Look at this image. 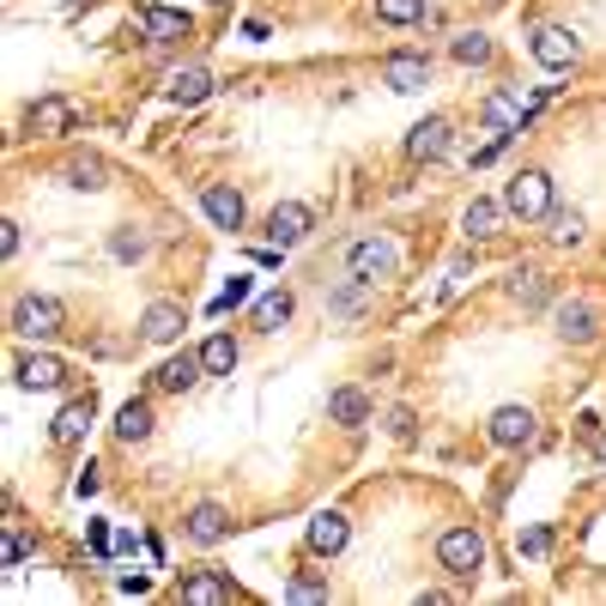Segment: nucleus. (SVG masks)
Instances as JSON below:
<instances>
[{"instance_id": "f257e3e1", "label": "nucleus", "mask_w": 606, "mask_h": 606, "mask_svg": "<svg viewBox=\"0 0 606 606\" xmlns=\"http://www.w3.org/2000/svg\"><path fill=\"white\" fill-rule=\"evenodd\" d=\"M436 564L455 582H474L479 564H486V534H479V527H448L443 540H436Z\"/></svg>"}, {"instance_id": "f03ea898", "label": "nucleus", "mask_w": 606, "mask_h": 606, "mask_svg": "<svg viewBox=\"0 0 606 606\" xmlns=\"http://www.w3.org/2000/svg\"><path fill=\"white\" fill-rule=\"evenodd\" d=\"M503 212L510 219H546L552 212V176L546 171H515L510 176V188H503Z\"/></svg>"}, {"instance_id": "7ed1b4c3", "label": "nucleus", "mask_w": 606, "mask_h": 606, "mask_svg": "<svg viewBox=\"0 0 606 606\" xmlns=\"http://www.w3.org/2000/svg\"><path fill=\"white\" fill-rule=\"evenodd\" d=\"M400 267V249L388 237H358L352 249H346V273L364 279V285H376V279H395Z\"/></svg>"}, {"instance_id": "20e7f679", "label": "nucleus", "mask_w": 606, "mask_h": 606, "mask_svg": "<svg viewBox=\"0 0 606 606\" xmlns=\"http://www.w3.org/2000/svg\"><path fill=\"white\" fill-rule=\"evenodd\" d=\"M67 322V310L55 298H19L13 303V334H25V340H55Z\"/></svg>"}, {"instance_id": "39448f33", "label": "nucleus", "mask_w": 606, "mask_h": 606, "mask_svg": "<svg viewBox=\"0 0 606 606\" xmlns=\"http://www.w3.org/2000/svg\"><path fill=\"white\" fill-rule=\"evenodd\" d=\"M383 85H388V92H400V97L424 92V85H431V55H419V49H395V55L383 61Z\"/></svg>"}, {"instance_id": "423d86ee", "label": "nucleus", "mask_w": 606, "mask_h": 606, "mask_svg": "<svg viewBox=\"0 0 606 606\" xmlns=\"http://www.w3.org/2000/svg\"><path fill=\"white\" fill-rule=\"evenodd\" d=\"M310 224H316V212L303 207V200H279L273 212H267V249H291V243L310 237Z\"/></svg>"}, {"instance_id": "0eeeda50", "label": "nucleus", "mask_w": 606, "mask_h": 606, "mask_svg": "<svg viewBox=\"0 0 606 606\" xmlns=\"http://www.w3.org/2000/svg\"><path fill=\"white\" fill-rule=\"evenodd\" d=\"M527 49H534V61H540V67H552V73H564V67H576L582 43H576V31H570V25H540V31H534V43H527Z\"/></svg>"}, {"instance_id": "6e6552de", "label": "nucleus", "mask_w": 606, "mask_h": 606, "mask_svg": "<svg viewBox=\"0 0 606 606\" xmlns=\"http://www.w3.org/2000/svg\"><path fill=\"white\" fill-rule=\"evenodd\" d=\"M486 436L498 448H527L534 436H540V419H534V407H498L486 424Z\"/></svg>"}, {"instance_id": "1a4fd4ad", "label": "nucleus", "mask_w": 606, "mask_h": 606, "mask_svg": "<svg viewBox=\"0 0 606 606\" xmlns=\"http://www.w3.org/2000/svg\"><path fill=\"white\" fill-rule=\"evenodd\" d=\"M552 334L564 346H588L601 334V322H594V310L582 298H564V303H552Z\"/></svg>"}, {"instance_id": "9d476101", "label": "nucleus", "mask_w": 606, "mask_h": 606, "mask_svg": "<svg viewBox=\"0 0 606 606\" xmlns=\"http://www.w3.org/2000/svg\"><path fill=\"white\" fill-rule=\"evenodd\" d=\"M448 140H455V128H448V116H424L419 128L407 133V159L412 164H436L448 152Z\"/></svg>"}, {"instance_id": "9b49d317", "label": "nucleus", "mask_w": 606, "mask_h": 606, "mask_svg": "<svg viewBox=\"0 0 606 606\" xmlns=\"http://www.w3.org/2000/svg\"><path fill=\"white\" fill-rule=\"evenodd\" d=\"M140 31L152 43H188L195 37V19L183 7H140Z\"/></svg>"}, {"instance_id": "f8f14e48", "label": "nucleus", "mask_w": 606, "mask_h": 606, "mask_svg": "<svg viewBox=\"0 0 606 606\" xmlns=\"http://www.w3.org/2000/svg\"><path fill=\"white\" fill-rule=\"evenodd\" d=\"M25 128L37 133V140H55V133H73V104H67V97H37V104L25 109Z\"/></svg>"}, {"instance_id": "ddd939ff", "label": "nucleus", "mask_w": 606, "mask_h": 606, "mask_svg": "<svg viewBox=\"0 0 606 606\" xmlns=\"http://www.w3.org/2000/svg\"><path fill=\"white\" fill-rule=\"evenodd\" d=\"M183 303H171V298H159V303H152V310H145V316H140V340L145 346H171L176 340V334H183Z\"/></svg>"}, {"instance_id": "4468645a", "label": "nucleus", "mask_w": 606, "mask_h": 606, "mask_svg": "<svg viewBox=\"0 0 606 606\" xmlns=\"http://www.w3.org/2000/svg\"><path fill=\"white\" fill-rule=\"evenodd\" d=\"M92 419H97V400H92V395H80V400H67V407L55 412L49 436H55V443H61V448H73L85 431H92Z\"/></svg>"}, {"instance_id": "2eb2a0df", "label": "nucleus", "mask_w": 606, "mask_h": 606, "mask_svg": "<svg viewBox=\"0 0 606 606\" xmlns=\"http://www.w3.org/2000/svg\"><path fill=\"white\" fill-rule=\"evenodd\" d=\"M183 534L195 546H219L224 534H231V510H224V503H195V510H188V522H183Z\"/></svg>"}, {"instance_id": "dca6fc26", "label": "nucleus", "mask_w": 606, "mask_h": 606, "mask_svg": "<svg viewBox=\"0 0 606 606\" xmlns=\"http://www.w3.org/2000/svg\"><path fill=\"white\" fill-rule=\"evenodd\" d=\"M346 540H352V522H346L340 510H322L316 522H310V552L316 558H340Z\"/></svg>"}, {"instance_id": "f3484780", "label": "nucleus", "mask_w": 606, "mask_h": 606, "mask_svg": "<svg viewBox=\"0 0 606 606\" xmlns=\"http://www.w3.org/2000/svg\"><path fill=\"white\" fill-rule=\"evenodd\" d=\"M13 376H19V388L37 395V388H61L67 383V364H61V358H49V352H25L13 364Z\"/></svg>"}, {"instance_id": "a211bd4d", "label": "nucleus", "mask_w": 606, "mask_h": 606, "mask_svg": "<svg viewBox=\"0 0 606 606\" xmlns=\"http://www.w3.org/2000/svg\"><path fill=\"white\" fill-rule=\"evenodd\" d=\"M200 212H207L219 231H243V195L237 188H224V183L200 188Z\"/></svg>"}, {"instance_id": "6ab92c4d", "label": "nucleus", "mask_w": 606, "mask_h": 606, "mask_svg": "<svg viewBox=\"0 0 606 606\" xmlns=\"http://www.w3.org/2000/svg\"><path fill=\"white\" fill-rule=\"evenodd\" d=\"M486 121L498 133H522L534 121V104H522V92H491L486 97Z\"/></svg>"}, {"instance_id": "aec40b11", "label": "nucleus", "mask_w": 606, "mask_h": 606, "mask_svg": "<svg viewBox=\"0 0 606 606\" xmlns=\"http://www.w3.org/2000/svg\"><path fill=\"white\" fill-rule=\"evenodd\" d=\"M207 376V364H200V352H183L171 358V364H159V376H152V388H164V395H188V388Z\"/></svg>"}, {"instance_id": "412c9836", "label": "nucleus", "mask_w": 606, "mask_h": 606, "mask_svg": "<svg viewBox=\"0 0 606 606\" xmlns=\"http://www.w3.org/2000/svg\"><path fill=\"white\" fill-rule=\"evenodd\" d=\"M503 291H510V298L522 303V310H540V303L552 298V285H546V273H540V267H515V273L503 279Z\"/></svg>"}, {"instance_id": "4be33fe9", "label": "nucleus", "mask_w": 606, "mask_h": 606, "mask_svg": "<svg viewBox=\"0 0 606 606\" xmlns=\"http://www.w3.org/2000/svg\"><path fill=\"white\" fill-rule=\"evenodd\" d=\"M328 419L346 424V431L370 424V395H364V388H334V395H328Z\"/></svg>"}, {"instance_id": "5701e85b", "label": "nucleus", "mask_w": 606, "mask_h": 606, "mask_svg": "<svg viewBox=\"0 0 606 606\" xmlns=\"http://www.w3.org/2000/svg\"><path fill=\"white\" fill-rule=\"evenodd\" d=\"M183 601L188 606H224L231 601V582H224L219 570H195V576H183Z\"/></svg>"}, {"instance_id": "b1692460", "label": "nucleus", "mask_w": 606, "mask_h": 606, "mask_svg": "<svg viewBox=\"0 0 606 606\" xmlns=\"http://www.w3.org/2000/svg\"><path fill=\"white\" fill-rule=\"evenodd\" d=\"M164 92H171V104H200L212 92V73L207 67H176L171 80H164Z\"/></svg>"}, {"instance_id": "393cba45", "label": "nucleus", "mask_w": 606, "mask_h": 606, "mask_svg": "<svg viewBox=\"0 0 606 606\" xmlns=\"http://www.w3.org/2000/svg\"><path fill=\"white\" fill-rule=\"evenodd\" d=\"M546 219H552V231H546V237H552L558 249H582V243H588V219H582L576 207H552Z\"/></svg>"}, {"instance_id": "a878e982", "label": "nucleus", "mask_w": 606, "mask_h": 606, "mask_svg": "<svg viewBox=\"0 0 606 606\" xmlns=\"http://www.w3.org/2000/svg\"><path fill=\"white\" fill-rule=\"evenodd\" d=\"M67 188H80V195H97V188H109V164L104 159H67Z\"/></svg>"}, {"instance_id": "bb28decb", "label": "nucleus", "mask_w": 606, "mask_h": 606, "mask_svg": "<svg viewBox=\"0 0 606 606\" xmlns=\"http://www.w3.org/2000/svg\"><path fill=\"white\" fill-rule=\"evenodd\" d=\"M152 436V407L145 400H128V407L116 412V443H145Z\"/></svg>"}, {"instance_id": "cd10ccee", "label": "nucleus", "mask_w": 606, "mask_h": 606, "mask_svg": "<svg viewBox=\"0 0 606 606\" xmlns=\"http://www.w3.org/2000/svg\"><path fill=\"white\" fill-rule=\"evenodd\" d=\"M200 364H207V376H231V370H237V340H231V334L200 340Z\"/></svg>"}, {"instance_id": "c85d7f7f", "label": "nucleus", "mask_w": 606, "mask_h": 606, "mask_svg": "<svg viewBox=\"0 0 606 606\" xmlns=\"http://www.w3.org/2000/svg\"><path fill=\"white\" fill-rule=\"evenodd\" d=\"M255 328H261V334H273V328H285V322H291V291H267V298L261 303H255Z\"/></svg>"}, {"instance_id": "c756f323", "label": "nucleus", "mask_w": 606, "mask_h": 606, "mask_svg": "<svg viewBox=\"0 0 606 606\" xmlns=\"http://www.w3.org/2000/svg\"><path fill=\"white\" fill-rule=\"evenodd\" d=\"M498 219H503V207H498V200H474V207L462 212V231H467L474 243H486L491 231H498Z\"/></svg>"}, {"instance_id": "7c9ffc66", "label": "nucleus", "mask_w": 606, "mask_h": 606, "mask_svg": "<svg viewBox=\"0 0 606 606\" xmlns=\"http://www.w3.org/2000/svg\"><path fill=\"white\" fill-rule=\"evenodd\" d=\"M448 55H455L462 67H486L491 55H498V43H491V37H479V31H467V37H455V43H448Z\"/></svg>"}, {"instance_id": "2f4dec72", "label": "nucleus", "mask_w": 606, "mask_h": 606, "mask_svg": "<svg viewBox=\"0 0 606 606\" xmlns=\"http://www.w3.org/2000/svg\"><path fill=\"white\" fill-rule=\"evenodd\" d=\"M424 0H376V25H419Z\"/></svg>"}, {"instance_id": "473e14b6", "label": "nucleus", "mask_w": 606, "mask_h": 606, "mask_svg": "<svg viewBox=\"0 0 606 606\" xmlns=\"http://www.w3.org/2000/svg\"><path fill=\"white\" fill-rule=\"evenodd\" d=\"M25 558H31V540L19 534V527H7V534H0V564L13 570V564H25Z\"/></svg>"}, {"instance_id": "72a5a7b5", "label": "nucleus", "mask_w": 606, "mask_h": 606, "mask_svg": "<svg viewBox=\"0 0 606 606\" xmlns=\"http://www.w3.org/2000/svg\"><path fill=\"white\" fill-rule=\"evenodd\" d=\"M145 249H152V243L133 237V231H116V237H109V255H116V261H140Z\"/></svg>"}, {"instance_id": "f704fd0d", "label": "nucleus", "mask_w": 606, "mask_h": 606, "mask_svg": "<svg viewBox=\"0 0 606 606\" xmlns=\"http://www.w3.org/2000/svg\"><path fill=\"white\" fill-rule=\"evenodd\" d=\"M243 298H249V273H237V279H231V285H224L219 298H212V310H219V316H231V310H237Z\"/></svg>"}, {"instance_id": "c9c22d12", "label": "nucleus", "mask_w": 606, "mask_h": 606, "mask_svg": "<svg viewBox=\"0 0 606 606\" xmlns=\"http://www.w3.org/2000/svg\"><path fill=\"white\" fill-rule=\"evenodd\" d=\"M285 601H328V582H316V576H298L285 588Z\"/></svg>"}, {"instance_id": "e433bc0d", "label": "nucleus", "mask_w": 606, "mask_h": 606, "mask_svg": "<svg viewBox=\"0 0 606 606\" xmlns=\"http://www.w3.org/2000/svg\"><path fill=\"white\" fill-rule=\"evenodd\" d=\"M522 552H527V558H546V552H552V527H527V534H522Z\"/></svg>"}, {"instance_id": "4c0bfd02", "label": "nucleus", "mask_w": 606, "mask_h": 606, "mask_svg": "<svg viewBox=\"0 0 606 606\" xmlns=\"http://www.w3.org/2000/svg\"><path fill=\"white\" fill-rule=\"evenodd\" d=\"M85 540H92V552H97V558H104L109 546H116V540H109V527H104V522H92V527H85Z\"/></svg>"}, {"instance_id": "58836bf2", "label": "nucleus", "mask_w": 606, "mask_h": 606, "mask_svg": "<svg viewBox=\"0 0 606 606\" xmlns=\"http://www.w3.org/2000/svg\"><path fill=\"white\" fill-rule=\"evenodd\" d=\"M0 255H19V224L13 219L0 224Z\"/></svg>"}, {"instance_id": "ea45409f", "label": "nucleus", "mask_w": 606, "mask_h": 606, "mask_svg": "<svg viewBox=\"0 0 606 606\" xmlns=\"http://www.w3.org/2000/svg\"><path fill=\"white\" fill-rule=\"evenodd\" d=\"M73 491H80V498H92V491H97V467H85V474L73 479Z\"/></svg>"}, {"instance_id": "a19ab883", "label": "nucleus", "mask_w": 606, "mask_h": 606, "mask_svg": "<svg viewBox=\"0 0 606 606\" xmlns=\"http://www.w3.org/2000/svg\"><path fill=\"white\" fill-rule=\"evenodd\" d=\"M388 431H395V436H412V412H407V407H400V412H395V419H388Z\"/></svg>"}, {"instance_id": "79ce46f5", "label": "nucleus", "mask_w": 606, "mask_h": 606, "mask_svg": "<svg viewBox=\"0 0 606 606\" xmlns=\"http://www.w3.org/2000/svg\"><path fill=\"white\" fill-rule=\"evenodd\" d=\"M207 7H224V0H207Z\"/></svg>"}]
</instances>
